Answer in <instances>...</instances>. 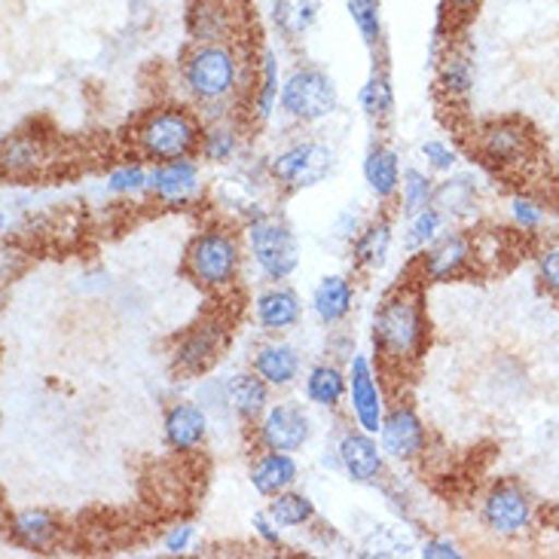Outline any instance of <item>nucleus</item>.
Segmentation results:
<instances>
[{
	"instance_id": "4be33fe9",
	"label": "nucleus",
	"mask_w": 559,
	"mask_h": 559,
	"mask_svg": "<svg viewBox=\"0 0 559 559\" xmlns=\"http://www.w3.org/2000/svg\"><path fill=\"white\" fill-rule=\"evenodd\" d=\"M355 302V287L346 275H324L312 290V312L321 324H340L346 321Z\"/></svg>"
},
{
	"instance_id": "79ce46f5",
	"label": "nucleus",
	"mask_w": 559,
	"mask_h": 559,
	"mask_svg": "<svg viewBox=\"0 0 559 559\" xmlns=\"http://www.w3.org/2000/svg\"><path fill=\"white\" fill-rule=\"evenodd\" d=\"M193 538H197V530H193L190 523H178V526H171V530L166 532L163 547H166V554H171V557H181V554L190 550Z\"/></svg>"
},
{
	"instance_id": "c03bdc74",
	"label": "nucleus",
	"mask_w": 559,
	"mask_h": 559,
	"mask_svg": "<svg viewBox=\"0 0 559 559\" xmlns=\"http://www.w3.org/2000/svg\"><path fill=\"white\" fill-rule=\"evenodd\" d=\"M254 532H258L260 538H263L270 547L282 545V530L275 526V520L270 516V511H260V514H254Z\"/></svg>"
},
{
	"instance_id": "6e6552de",
	"label": "nucleus",
	"mask_w": 559,
	"mask_h": 559,
	"mask_svg": "<svg viewBox=\"0 0 559 559\" xmlns=\"http://www.w3.org/2000/svg\"><path fill=\"white\" fill-rule=\"evenodd\" d=\"M248 245H251V254H254V263L260 266V273L266 275L270 282L290 278L294 270H297V263H300L297 236L278 217H258L248 227Z\"/></svg>"
},
{
	"instance_id": "a19ab883",
	"label": "nucleus",
	"mask_w": 559,
	"mask_h": 559,
	"mask_svg": "<svg viewBox=\"0 0 559 559\" xmlns=\"http://www.w3.org/2000/svg\"><path fill=\"white\" fill-rule=\"evenodd\" d=\"M37 144L31 141V138H13L10 144H7V151H3V159H7V168H31L37 166Z\"/></svg>"
},
{
	"instance_id": "4c0bfd02",
	"label": "nucleus",
	"mask_w": 559,
	"mask_h": 559,
	"mask_svg": "<svg viewBox=\"0 0 559 559\" xmlns=\"http://www.w3.org/2000/svg\"><path fill=\"white\" fill-rule=\"evenodd\" d=\"M535 275H538V285L545 287V294L559 300V239L545 242L538 248V254H535Z\"/></svg>"
},
{
	"instance_id": "a211bd4d",
	"label": "nucleus",
	"mask_w": 559,
	"mask_h": 559,
	"mask_svg": "<svg viewBox=\"0 0 559 559\" xmlns=\"http://www.w3.org/2000/svg\"><path fill=\"white\" fill-rule=\"evenodd\" d=\"M224 389H227V407L242 423H258L260 416L270 409V382L260 377L254 367L229 377Z\"/></svg>"
},
{
	"instance_id": "a18cd8bd",
	"label": "nucleus",
	"mask_w": 559,
	"mask_h": 559,
	"mask_svg": "<svg viewBox=\"0 0 559 559\" xmlns=\"http://www.w3.org/2000/svg\"><path fill=\"white\" fill-rule=\"evenodd\" d=\"M447 7H450L455 15H471L480 7V0H447Z\"/></svg>"
},
{
	"instance_id": "72a5a7b5",
	"label": "nucleus",
	"mask_w": 559,
	"mask_h": 559,
	"mask_svg": "<svg viewBox=\"0 0 559 559\" xmlns=\"http://www.w3.org/2000/svg\"><path fill=\"white\" fill-rule=\"evenodd\" d=\"M361 107L370 120H385V117H392L394 95H392V83H389V76L370 74V80L364 83V90H361Z\"/></svg>"
},
{
	"instance_id": "39448f33",
	"label": "nucleus",
	"mask_w": 559,
	"mask_h": 559,
	"mask_svg": "<svg viewBox=\"0 0 559 559\" xmlns=\"http://www.w3.org/2000/svg\"><path fill=\"white\" fill-rule=\"evenodd\" d=\"M538 508L532 492L516 480H499L489 486V492L480 501V523L489 535H496L501 542H516L526 538L535 530Z\"/></svg>"
},
{
	"instance_id": "aec40b11",
	"label": "nucleus",
	"mask_w": 559,
	"mask_h": 559,
	"mask_svg": "<svg viewBox=\"0 0 559 559\" xmlns=\"http://www.w3.org/2000/svg\"><path fill=\"white\" fill-rule=\"evenodd\" d=\"M300 477V465L290 453H278V450H266L258 455V462L251 465V486L258 489L260 496L273 499L285 489H294Z\"/></svg>"
},
{
	"instance_id": "a878e982",
	"label": "nucleus",
	"mask_w": 559,
	"mask_h": 559,
	"mask_svg": "<svg viewBox=\"0 0 559 559\" xmlns=\"http://www.w3.org/2000/svg\"><path fill=\"white\" fill-rule=\"evenodd\" d=\"M392 251V224L385 217L370 221L367 227L358 233V239L352 245V254H355V266L358 270H379L385 258Z\"/></svg>"
},
{
	"instance_id": "dca6fc26",
	"label": "nucleus",
	"mask_w": 559,
	"mask_h": 559,
	"mask_svg": "<svg viewBox=\"0 0 559 559\" xmlns=\"http://www.w3.org/2000/svg\"><path fill=\"white\" fill-rule=\"evenodd\" d=\"M147 190L163 205H187L202 193V175H199V166L190 156L187 159H171V163H156L151 168Z\"/></svg>"
},
{
	"instance_id": "b1692460",
	"label": "nucleus",
	"mask_w": 559,
	"mask_h": 559,
	"mask_svg": "<svg viewBox=\"0 0 559 559\" xmlns=\"http://www.w3.org/2000/svg\"><path fill=\"white\" fill-rule=\"evenodd\" d=\"M364 181L377 199H392L401 193V159L392 147H370L364 159Z\"/></svg>"
},
{
	"instance_id": "4468645a",
	"label": "nucleus",
	"mask_w": 559,
	"mask_h": 559,
	"mask_svg": "<svg viewBox=\"0 0 559 559\" xmlns=\"http://www.w3.org/2000/svg\"><path fill=\"white\" fill-rule=\"evenodd\" d=\"M227 328L217 321H202L193 331L181 336V343L175 348V370L183 377H199L212 367L221 352L227 346Z\"/></svg>"
},
{
	"instance_id": "423d86ee",
	"label": "nucleus",
	"mask_w": 559,
	"mask_h": 559,
	"mask_svg": "<svg viewBox=\"0 0 559 559\" xmlns=\"http://www.w3.org/2000/svg\"><path fill=\"white\" fill-rule=\"evenodd\" d=\"M474 151L486 166L499 171H520L535 159L538 153V138L523 120H492L477 129L474 135Z\"/></svg>"
},
{
	"instance_id": "ea45409f",
	"label": "nucleus",
	"mask_w": 559,
	"mask_h": 559,
	"mask_svg": "<svg viewBox=\"0 0 559 559\" xmlns=\"http://www.w3.org/2000/svg\"><path fill=\"white\" fill-rule=\"evenodd\" d=\"M419 153H423V159L428 163L431 171H447V175H450V171L459 166V153H455L447 141H438V138H435V141H425L423 147H419Z\"/></svg>"
},
{
	"instance_id": "f8f14e48",
	"label": "nucleus",
	"mask_w": 559,
	"mask_h": 559,
	"mask_svg": "<svg viewBox=\"0 0 559 559\" xmlns=\"http://www.w3.org/2000/svg\"><path fill=\"white\" fill-rule=\"evenodd\" d=\"M312 438V419L297 404H273L258 419V443L263 450L297 453Z\"/></svg>"
},
{
	"instance_id": "9b49d317",
	"label": "nucleus",
	"mask_w": 559,
	"mask_h": 559,
	"mask_svg": "<svg viewBox=\"0 0 559 559\" xmlns=\"http://www.w3.org/2000/svg\"><path fill=\"white\" fill-rule=\"evenodd\" d=\"M477 263L474 258V236L453 229V233H440L435 242L423 251L419 273L423 282H453L459 275H465Z\"/></svg>"
},
{
	"instance_id": "c756f323",
	"label": "nucleus",
	"mask_w": 559,
	"mask_h": 559,
	"mask_svg": "<svg viewBox=\"0 0 559 559\" xmlns=\"http://www.w3.org/2000/svg\"><path fill=\"white\" fill-rule=\"evenodd\" d=\"M318 10H321L318 0H275L273 19L278 31L294 40V37H302L306 31L316 25Z\"/></svg>"
},
{
	"instance_id": "f257e3e1",
	"label": "nucleus",
	"mask_w": 559,
	"mask_h": 559,
	"mask_svg": "<svg viewBox=\"0 0 559 559\" xmlns=\"http://www.w3.org/2000/svg\"><path fill=\"white\" fill-rule=\"evenodd\" d=\"M428 343V312L423 285H401L385 294L373 318V346L389 370H404L423 358Z\"/></svg>"
},
{
	"instance_id": "2f4dec72",
	"label": "nucleus",
	"mask_w": 559,
	"mask_h": 559,
	"mask_svg": "<svg viewBox=\"0 0 559 559\" xmlns=\"http://www.w3.org/2000/svg\"><path fill=\"white\" fill-rule=\"evenodd\" d=\"M508 212H511V224L526 236H538L547 227V217H550L545 202L538 197H530V193H516L508 202Z\"/></svg>"
},
{
	"instance_id": "bb28decb",
	"label": "nucleus",
	"mask_w": 559,
	"mask_h": 559,
	"mask_svg": "<svg viewBox=\"0 0 559 559\" xmlns=\"http://www.w3.org/2000/svg\"><path fill=\"white\" fill-rule=\"evenodd\" d=\"M477 205V181L471 175H450L435 190V209L443 217H465Z\"/></svg>"
},
{
	"instance_id": "2eb2a0df",
	"label": "nucleus",
	"mask_w": 559,
	"mask_h": 559,
	"mask_svg": "<svg viewBox=\"0 0 559 559\" xmlns=\"http://www.w3.org/2000/svg\"><path fill=\"white\" fill-rule=\"evenodd\" d=\"M336 459H340V468L346 471L352 484H377L379 474L385 468V453L377 443V435H370L364 428L346 431L340 438Z\"/></svg>"
},
{
	"instance_id": "37998d69",
	"label": "nucleus",
	"mask_w": 559,
	"mask_h": 559,
	"mask_svg": "<svg viewBox=\"0 0 559 559\" xmlns=\"http://www.w3.org/2000/svg\"><path fill=\"white\" fill-rule=\"evenodd\" d=\"M423 559H462L465 554H462V547L455 545V542H450V538H428L423 545Z\"/></svg>"
},
{
	"instance_id": "5701e85b",
	"label": "nucleus",
	"mask_w": 559,
	"mask_h": 559,
	"mask_svg": "<svg viewBox=\"0 0 559 559\" xmlns=\"http://www.w3.org/2000/svg\"><path fill=\"white\" fill-rule=\"evenodd\" d=\"M59 520L44 511V508H25L19 514L10 516V535L15 545L28 547V550H46L56 545L59 538Z\"/></svg>"
},
{
	"instance_id": "412c9836",
	"label": "nucleus",
	"mask_w": 559,
	"mask_h": 559,
	"mask_svg": "<svg viewBox=\"0 0 559 559\" xmlns=\"http://www.w3.org/2000/svg\"><path fill=\"white\" fill-rule=\"evenodd\" d=\"M251 367L270 382V389H287V385H294V379L300 377V355L290 343L275 340V343H266L254 352Z\"/></svg>"
},
{
	"instance_id": "58836bf2",
	"label": "nucleus",
	"mask_w": 559,
	"mask_h": 559,
	"mask_svg": "<svg viewBox=\"0 0 559 559\" xmlns=\"http://www.w3.org/2000/svg\"><path fill=\"white\" fill-rule=\"evenodd\" d=\"M147 183H151V171H144V166L138 163H126L107 175V190L120 197H135L141 190H147Z\"/></svg>"
},
{
	"instance_id": "f3484780",
	"label": "nucleus",
	"mask_w": 559,
	"mask_h": 559,
	"mask_svg": "<svg viewBox=\"0 0 559 559\" xmlns=\"http://www.w3.org/2000/svg\"><path fill=\"white\" fill-rule=\"evenodd\" d=\"M163 438L171 453H193L209 438V413L193 401H178L166 409Z\"/></svg>"
},
{
	"instance_id": "9d476101",
	"label": "nucleus",
	"mask_w": 559,
	"mask_h": 559,
	"mask_svg": "<svg viewBox=\"0 0 559 559\" xmlns=\"http://www.w3.org/2000/svg\"><path fill=\"white\" fill-rule=\"evenodd\" d=\"M348 407H352V416H355V425L370 431V435H379L382 428V419H385V394H382V385H379L377 367L370 364L367 355H355L348 361Z\"/></svg>"
},
{
	"instance_id": "1a4fd4ad",
	"label": "nucleus",
	"mask_w": 559,
	"mask_h": 559,
	"mask_svg": "<svg viewBox=\"0 0 559 559\" xmlns=\"http://www.w3.org/2000/svg\"><path fill=\"white\" fill-rule=\"evenodd\" d=\"M336 163V153L321 141H300V144H290L282 153H275L270 159V175L278 187L285 190H306V187H316L333 171Z\"/></svg>"
},
{
	"instance_id": "ddd939ff",
	"label": "nucleus",
	"mask_w": 559,
	"mask_h": 559,
	"mask_svg": "<svg viewBox=\"0 0 559 559\" xmlns=\"http://www.w3.org/2000/svg\"><path fill=\"white\" fill-rule=\"evenodd\" d=\"M425 443H428L425 423L409 404H397L385 413L382 428H379V447L389 459L413 462L425 453Z\"/></svg>"
},
{
	"instance_id": "f704fd0d",
	"label": "nucleus",
	"mask_w": 559,
	"mask_h": 559,
	"mask_svg": "<svg viewBox=\"0 0 559 559\" xmlns=\"http://www.w3.org/2000/svg\"><path fill=\"white\" fill-rule=\"evenodd\" d=\"M239 151V135L229 122H217L202 135V153L212 163H229Z\"/></svg>"
},
{
	"instance_id": "6ab92c4d",
	"label": "nucleus",
	"mask_w": 559,
	"mask_h": 559,
	"mask_svg": "<svg viewBox=\"0 0 559 559\" xmlns=\"http://www.w3.org/2000/svg\"><path fill=\"white\" fill-rule=\"evenodd\" d=\"M254 316H258L260 328L270 333L290 331L302 316V302L300 297L285 285L266 287L254 300Z\"/></svg>"
},
{
	"instance_id": "473e14b6",
	"label": "nucleus",
	"mask_w": 559,
	"mask_h": 559,
	"mask_svg": "<svg viewBox=\"0 0 559 559\" xmlns=\"http://www.w3.org/2000/svg\"><path fill=\"white\" fill-rule=\"evenodd\" d=\"M443 221H447V217H443L435 205L425 209V212L413 214V217H407V236H404V245H407L409 251H425V248L440 236Z\"/></svg>"
},
{
	"instance_id": "e433bc0d",
	"label": "nucleus",
	"mask_w": 559,
	"mask_h": 559,
	"mask_svg": "<svg viewBox=\"0 0 559 559\" xmlns=\"http://www.w3.org/2000/svg\"><path fill=\"white\" fill-rule=\"evenodd\" d=\"M282 98V90H278V61H275L273 52L263 56V80H260L258 92V120H270L273 117L275 105Z\"/></svg>"
},
{
	"instance_id": "c85d7f7f",
	"label": "nucleus",
	"mask_w": 559,
	"mask_h": 559,
	"mask_svg": "<svg viewBox=\"0 0 559 559\" xmlns=\"http://www.w3.org/2000/svg\"><path fill=\"white\" fill-rule=\"evenodd\" d=\"M266 511H270V516H273L278 530H300V526H306V523L316 516V504H312L309 496L294 492V489H285V492L273 496Z\"/></svg>"
},
{
	"instance_id": "393cba45",
	"label": "nucleus",
	"mask_w": 559,
	"mask_h": 559,
	"mask_svg": "<svg viewBox=\"0 0 559 559\" xmlns=\"http://www.w3.org/2000/svg\"><path fill=\"white\" fill-rule=\"evenodd\" d=\"M348 394V373L336 364H318L306 377V397L321 409H336Z\"/></svg>"
},
{
	"instance_id": "7c9ffc66",
	"label": "nucleus",
	"mask_w": 559,
	"mask_h": 559,
	"mask_svg": "<svg viewBox=\"0 0 559 559\" xmlns=\"http://www.w3.org/2000/svg\"><path fill=\"white\" fill-rule=\"evenodd\" d=\"M435 190H438V183L431 181L425 171L407 168L401 175V212H404V217H413V214L431 209L435 205Z\"/></svg>"
},
{
	"instance_id": "f03ea898",
	"label": "nucleus",
	"mask_w": 559,
	"mask_h": 559,
	"mask_svg": "<svg viewBox=\"0 0 559 559\" xmlns=\"http://www.w3.org/2000/svg\"><path fill=\"white\" fill-rule=\"evenodd\" d=\"M138 151L153 163L187 159L202 147L199 120L183 107H156L135 129Z\"/></svg>"
},
{
	"instance_id": "20e7f679",
	"label": "nucleus",
	"mask_w": 559,
	"mask_h": 559,
	"mask_svg": "<svg viewBox=\"0 0 559 559\" xmlns=\"http://www.w3.org/2000/svg\"><path fill=\"white\" fill-rule=\"evenodd\" d=\"M183 86L202 105H221L239 90V59L224 44L197 46L183 61Z\"/></svg>"
},
{
	"instance_id": "49530a36",
	"label": "nucleus",
	"mask_w": 559,
	"mask_h": 559,
	"mask_svg": "<svg viewBox=\"0 0 559 559\" xmlns=\"http://www.w3.org/2000/svg\"><path fill=\"white\" fill-rule=\"evenodd\" d=\"M545 523H550L554 530H559V501H554L545 511Z\"/></svg>"
},
{
	"instance_id": "cd10ccee",
	"label": "nucleus",
	"mask_w": 559,
	"mask_h": 559,
	"mask_svg": "<svg viewBox=\"0 0 559 559\" xmlns=\"http://www.w3.org/2000/svg\"><path fill=\"white\" fill-rule=\"evenodd\" d=\"M440 90L450 102H465L474 90V68L465 52H447L440 61Z\"/></svg>"
},
{
	"instance_id": "c9c22d12",
	"label": "nucleus",
	"mask_w": 559,
	"mask_h": 559,
	"mask_svg": "<svg viewBox=\"0 0 559 559\" xmlns=\"http://www.w3.org/2000/svg\"><path fill=\"white\" fill-rule=\"evenodd\" d=\"M348 15L367 46H377L382 37V22H379L377 0H348Z\"/></svg>"
},
{
	"instance_id": "7ed1b4c3",
	"label": "nucleus",
	"mask_w": 559,
	"mask_h": 559,
	"mask_svg": "<svg viewBox=\"0 0 559 559\" xmlns=\"http://www.w3.org/2000/svg\"><path fill=\"white\" fill-rule=\"evenodd\" d=\"M187 275L205 290H229L239 278L242 248L227 229H202L183 258Z\"/></svg>"
},
{
	"instance_id": "0eeeda50",
	"label": "nucleus",
	"mask_w": 559,
	"mask_h": 559,
	"mask_svg": "<svg viewBox=\"0 0 559 559\" xmlns=\"http://www.w3.org/2000/svg\"><path fill=\"white\" fill-rule=\"evenodd\" d=\"M278 105H282V110L290 120L321 122L336 114L340 92H336V83L324 71H318V68H297L282 83Z\"/></svg>"
}]
</instances>
